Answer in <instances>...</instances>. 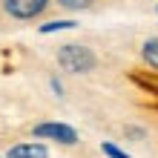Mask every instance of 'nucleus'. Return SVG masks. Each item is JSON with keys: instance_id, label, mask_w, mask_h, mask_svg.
<instances>
[{"instance_id": "9d476101", "label": "nucleus", "mask_w": 158, "mask_h": 158, "mask_svg": "<svg viewBox=\"0 0 158 158\" xmlns=\"http://www.w3.org/2000/svg\"><path fill=\"white\" fill-rule=\"evenodd\" d=\"M49 86H52V89H55V95H58V98H60V95H63V83H60V81H58V78H49Z\"/></svg>"}, {"instance_id": "7ed1b4c3", "label": "nucleus", "mask_w": 158, "mask_h": 158, "mask_svg": "<svg viewBox=\"0 0 158 158\" xmlns=\"http://www.w3.org/2000/svg\"><path fill=\"white\" fill-rule=\"evenodd\" d=\"M52 0H3V12L15 20H35L49 9Z\"/></svg>"}, {"instance_id": "0eeeda50", "label": "nucleus", "mask_w": 158, "mask_h": 158, "mask_svg": "<svg viewBox=\"0 0 158 158\" xmlns=\"http://www.w3.org/2000/svg\"><path fill=\"white\" fill-rule=\"evenodd\" d=\"M92 3L95 0H58V6L69 9V12H86V9H92Z\"/></svg>"}, {"instance_id": "1a4fd4ad", "label": "nucleus", "mask_w": 158, "mask_h": 158, "mask_svg": "<svg viewBox=\"0 0 158 158\" xmlns=\"http://www.w3.org/2000/svg\"><path fill=\"white\" fill-rule=\"evenodd\" d=\"M101 152L109 155V158H127V150H121V147L112 144V141H104V144H101Z\"/></svg>"}, {"instance_id": "39448f33", "label": "nucleus", "mask_w": 158, "mask_h": 158, "mask_svg": "<svg viewBox=\"0 0 158 158\" xmlns=\"http://www.w3.org/2000/svg\"><path fill=\"white\" fill-rule=\"evenodd\" d=\"M141 60L150 69L158 72V38H147L144 40V46H141Z\"/></svg>"}, {"instance_id": "423d86ee", "label": "nucleus", "mask_w": 158, "mask_h": 158, "mask_svg": "<svg viewBox=\"0 0 158 158\" xmlns=\"http://www.w3.org/2000/svg\"><path fill=\"white\" fill-rule=\"evenodd\" d=\"M75 20H49L40 26V35H55V32H66V29H75Z\"/></svg>"}, {"instance_id": "9b49d317", "label": "nucleus", "mask_w": 158, "mask_h": 158, "mask_svg": "<svg viewBox=\"0 0 158 158\" xmlns=\"http://www.w3.org/2000/svg\"><path fill=\"white\" fill-rule=\"evenodd\" d=\"M155 12H158V9H155Z\"/></svg>"}, {"instance_id": "20e7f679", "label": "nucleus", "mask_w": 158, "mask_h": 158, "mask_svg": "<svg viewBox=\"0 0 158 158\" xmlns=\"http://www.w3.org/2000/svg\"><path fill=\"white\" fill-rule=\"evenodd\" d=\"M9 158H46L49 155V147L40 141H29V144H15L6 150Z\"/></svg>"}, {"instance_id": "6e6552de", "label": "nucleus", "mask_w": 158, "mask_h": 158, "mask_svg": "<svg viewBox=\"0 0 158 158\" xmlns=\"http://www.w3.org/2000/svg\"><path fill=\"white\" fill-rule=\"evenodd\" d=\"M124 135L129 138V141H144V138H147V129L138 127V124H127L124 127Z\"/></svg>"}, {"instance_id": "f03ea898", "label": "nucleus", "mask_w": 158, "mask_h": 158, "mask_svg": "<svg viewBox=\"0 0 158 158\" xmlns=\"http://www.w3.org/2000/svg\"><path fill=\"white\" fill-rule=\"evenodd\" d=\"M32 138H40V141H55V144H63V147H75L81 141L78 129L63 124V121H43V124H35L32 127Z\"/></svg>"}, {"instance_id": "f257e3e1", "label": "nucleus", "mask_w": 158, "mask_h": 158, "mask_svg": "<svg viewBox=\"0 0 158 158\" xmlns=\"http://www.w3.org/2000/svg\"><path fill=\"white\" fill-rule=\"evenodd\" d=\"M55 60H58L60 69L72 72V75H86L98 66V55L89 49V46L83 43H63L58 46V52H55Z\"/></svg>"}]
</instances>
